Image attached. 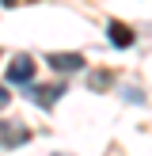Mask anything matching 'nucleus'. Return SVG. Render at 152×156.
<instances>
[{"label": "nucleus", "mask_w": 152, "mask_h": 156, "mask_svg": "<svg viewBox=\"0 0 152 156\" xmlns=\"http://www.w3.org/2000/svg\"><path fill=\"white\" fill-rule=\"evenodd\" d=\"M30 76H34V61L30 57H15L8 65V80L12 84H30Z\"/></svg>", "instance_id": "nucleus-1"}, {"label": "nucleus", "mask_w": 152, "mask_h": 156, "mask_svg": "<svg viewBox=\"0 0 152 156\" xmlns=\"http://www.w3.org/2000/svg\"><path fill=\"white\" fill-rule=\"evenodd\" d=\"M50 65L61 69V73H72V69H84V57H80V53H53Z\"/></svg>", "instance_id": "nucleus-2"}, {"label": "nucleus", "mask_w": 152, "mask_h": 156, "mask_svg": "<svg viewBox=\"0 0 152 156\" xmlns=\"http://www.w3.org/2000/svg\"><path fill=\"white\" fill-rule=\"evenodd\" d=\"M27 129H23V126H8V122H0V141H4V145H23V141H27Z\"/></svg>", "instance_id": "nucleus-3"}, {"label": "nucleus", "mask_w": 152, "mask_h": 156, "mask_svg": "<svg viewBox=\"0 0 152 156\" xmlns=\"http://www.w3.org/2000/svg\"><path fill=\"white\" fill-rule=\"evenodd\" d=\"M61 91H65L61 84H53V88H34V91H30V99H34V103H42V107H53V103L61 99Z\"/></svg>", "instance_id": "nucleus-4"}, {"label": "nucleus", "mask_w": 152, "mask_h": 156, "mask_svg": "<svg viewBox=\"0 0 152 156\" xmlns=\"http://www.w3.org/2000/svg\"><path fill=\"white\" fill-rule=\"evenodd\" d=\"M110 42L114 46H129V42H133V34H129L126 23H110Z\"/></svg>", "instance_id": "nucleus-5"}, {"label": "nucleus", "mask_w": 152, "mask_h": 156, "mask_svg": "<svg viewBox=\"0 0 152 156\" xmlns=\"http://www.w3.org/2000/svg\"><path fill=\"white\" fill-rule=\"evenodd\" d=\"M4 107H8V91L0 88V111H4Z\"/></svg>", "instance_id": "nucleus-6"}, {"label": "nucleus", "mask_w": 152, "mask_h": 156, "mask_svg": "<svg viewBox=\"0 0 152 156\" xmlns=\"http://www.w3.org/2000/svg\"><path fill=\"white\" fill-rule=\"evenodd\" d=\"M53 156H68V152H53Z\"/></svg>", "instance_id": "nucleus-7"}, {"label": "nucleus", "mask_w": 152, "mask_h": 156, "mask_svg": "<svg viewBox=\"0 0 152 156\" xmlns=\"http://www.w3.org/2000/svg\"><path fill=\"white\" fill-rule=\"evenodd\" d=\"M4 4H15V0H4Z\"/></svg>", "instance_id": "nucleus-8"}]
</instances>
